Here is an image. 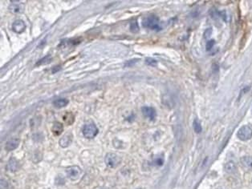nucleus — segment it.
<instances>
[{"label": "nucleus", "instance_id": "1", "mask_svg": "<svg viewBox=\"0 0 252 189\" xmlns=\"http://www.w3.org/2000/svg\"><path fill=\"white\" fill-rule=\"evenodd\" d=\"M142 25L144 27L149 28L150 30H162V27L160 25V20L157 16L154 15H151L146 17L143 20Z\"/></svg>", "mask_w": 252, "mask_h": 189}, {"label": "nucleus", "instance_id": "2", "mask_svg": "<svg viewBox=\"0 0 252 189\" xmlns=\"http://www.w3.org/2000/svg\"><path fill=\"white\" fill-rule=\"evenodd\" d=\"M82 132H83V135L85 138H88V139H93L96 136V135L98 134L99 132V130L97 128V127L95 125V123H88V124H85L83 127V130H82Z\"/></svg>", "mask_w": 252, "mask_h": 189}, {"label": "nucleus", "instance_id": "3", "mask_svg": "<svg viewBox=\"0 0 252 189\" xmlns=\"http://www.w3.org/2000/svg\"><path fill=\"white\" fill-rule=\"evenodd\" d=\"M237 136L240 140L247 141L252 137V127L250 125H244L237 132Z\"/></svg>", "mask_w": 252, "mask_h": 189}, {"label": "nucleus", "instance_id": "4", "mask_svg": "<svg viewBox=\"0 0 252 189\" xmlns=\"http://www.w3.org/2000/svg\"><path fill=\"white\" fill-rule=\"evenodd\" d=\"M106 164L108 167L112 168H114L120 164L121 159L118 155L115 154V153H108L107 154L104 159Z\"/></svg>", "mask_w": 252, "mask_h": 189}, {"label": "nucleus", "instance_id": "5", "mask_svg": "<svg viewBox=\"0 0 252 189\" xmlns=\"http://www.w3.org/2000/svg\"><path fill=\"white\" fill-rule=\"evenodd\" d=\"M66 174L67 176L71 180H77L81 176L82 171L80 167L78 166H71L66 169Z\"/></svg>", "mask_w": 252, "mask_h": 189}, {"label": "nucleus", "instance_id": "6", "mask_svg": "<svg viewBox=\"0 0 252 189\" xmlns=\"http://www.w3.org/2000/svg\"><path fill=\"white\" fill-rule=\"evenodd\" d=\"M141 112H142L144 117L149 119V120H154L156 119L157 112H156V110L152 107H143L141 108Z\"/></svg>", "mask_w": 252, "mask_h": 189}, {"label": "nucleus", "instance_id": "7", "mask_svg": "<svg viewBox=\"0 0 252 189\" xmlns=\"http://www.w3.org/2000/svg\"><path fill=\"white\" fill-rule=\"evenodd\" d=\"M12 30L17 34H21L26 30V24L23 20H16L12 23Z\"/></svg>", "mask_w": 252, "mask_h": 189}, {"label": "nucleus", "instance_id": "8", "mask_svg": "<svg viewBox=\"0 0 252 189\" xmlns=\"http://www.w3.org/2000/svg\"><path fill=\"white\" fill-rule=\"evenodd\" d=\"M9 11L13 14H21L24 11V5L20 2H15L9 6Z\"/></svg>", "mask_w": 252, "mask_h": 189}, {"label": "nucleus", "instance_id": "9", "mask_svg": "<svg viewBox=\"0 0 252 189\" xmlns=\"http://www.w3.org/2000/svg\"><path fill=\"white\" fill-rule=\"evenodd\" d=\"M20 140L19 139H11L7 142L5 145V148L7 151H13L16 149L20 145Z\"/></svg>", "mask_w": 252, "mask_h": 189}, {"label": "nucleus", "instance_id": "10", "mask_svg": "<svg viewBox=\"0 0 252 189\" xmlns=\"http://www.w3.org/2000/svg\"><path fill=\"white\" fill-rule=\"evenodd\" d=\"M72 142V136L70 134H68V135L63 136L62 138L60 140V145L63 148H66V147H68L71 143Z\"/></svg>", "mask_w": 252, "mask_h": 189}, {"label": "nucleus", "instance_id": "11", "mask_svg": "<svg viewBox=\"0 0 252 189\" xmlns=\"http://www.w3.org/2000/svg\"><path fill=\"white\" fill-rule=\"evenodd\" d=\"M241 163L245 169H252V156H244L241 159Z\"/></svg>", "mask_w": 252, "mask_h": 189}, {"label": "nucleus", "instance_id": "12", "mask_svg": "<svg viewBox=\"0 0 252 189\" xmlns=\"http://www.w3.org/2000/svg\"><path fill=\"white\" fill-rule=\"evenodd\" d=\"M69 101L68 99L65 98H60V99H56V100L53 101V105L54 107L57 108H64L68 104Z\"/></svg>", "mask_w": 252, "mask_h": 189}, {"label": "nucleus", "instance_id": "13", "mask_svg": "<svg viewBox=\"0 0 252 189\" xmlns=\"http://www.w3.org/2000/svg\"><path fill=\"white\" fill-rule=\"evenodd\" d=\"M52 132L55 135H60L64 131V126L61 123L56 122L52 126Z\"/></svg>", "mask_w": 252, "mask_h": 189}, {"label": "nucleus", "instance_id": "14", "mask_svg": "<svg viewBox=\"0 0 252 189\" xmlns=\"http://www.w3.org/2000/svg\"><path fill=\"white\" fill-rule=\"evenodd\" d=\"M8 168L9 170H11L12 172H15L19 168V163H18V162L15 159H11L10 160V162H9Z\"/></svg>", "mask_w": 252, "mask_h": 189}, {"label": "nucleus", "instance_id": "15", "mask_svg": "<svg viewBox=\"0 0 252 189\" xmlns=\"http://www.w3.org/2000/svg\"><path fill=\"white\" fill-rule=\"evenodd\" d=\"M140 28H139V26H138L137 21V20H133L130 23V30H131L133 33H137L139 31Z\"/></svg>", "mask_w": 252, "mask_h": 189}, {"label": "nucleus", "instance_id": "16", "mask_svg": "<svg viewBox=\"0 0 252 189\" xmlns=\"http://www.w3.org/2000/svg\"><path fill=\"white\" fill-rule=\"evenodd\" d=\"M193 127H194V131L196 133H201L202 132V125H201L200 122L198 120V119H194V123H193Z\"/></svg>", "mask_w": 252, "mask_h": 189}, {"label": "nucleus", "instance_id": "17", "mask_svg": "<svg viewBox=\"0 0 252 189\" xmlns=\"http://www.w3.org/2000/svg\"><path fill=\"white\" fill-rule=\"evenodd\" d=\"M52 61V57L51 55H47L45 57H43V59H41L40 60H39L36 62V66H39V65H43V64H47V63H49L50 62Z\"/></svg>", "mask_w": 252, "mask_h": 189}, {"label": "nucleus", "instance_id": "18", "mask_svg": "<svg viewBox=\"0 0 252 189\" xmlns=\"http://www.w3.org/2000/svg\"><path fill=\"white\" fill-rule=\"evenodd\" d=\"M235 168H236L235 164L233 163L232 161L227 163L226 164V166H225V170H226V172H229V173H231V172H234L235 170Z\"/></svg>", "mask_w": 252, "mask_h": 189}, {"label": "nucleus", "instance_id": "19", "mask_svg": "<svg viewBox=\"0 0 252 189\" xmlns=\"http://www.w3.org/2000/svg\"><path fill=\"white\" fill-rule=\"evenodd\" d=\"M64 120L68 123V124H71L74 121V116L71 113H67L64 116Z\"/></svg>", "mask_w": 252, "mask_h": 189}, {"label": "nucleus", "instance_id": "20", "mask_svg": "<svg viewBox=\"0 0 252 189\" xmlns=\"http://www.w3.org/2000/svg\"><path fill=\"white\" fill-rule=\"evenodd\" d=\"M145 62H146L148 65H149V66H153V67L156 66L157 63V60H155L154 59L152 58H147L146 59H145Z\"/></svg>", "mask_w": 252, "mask_h": 189}, {"label": "nucleus", "instance_id": "21", "mask_svg": "<svg viewBox=\"0 0 252 189\" xmlns=\"http://www.w3.org/2000/svg\"><path fill=\"white\" fill-rule=\"evenodd\" d=\"M214 43H215V41L214 40V39H211V40H210L207 42L206 43V50L207 51H209V50H210L213 47V46L214 45Z\"/></svg>", "mask_w": 252, "mask_h": 189}, {"label": "nucleus", "instance_id": "22", "mask_svg": "<svg viewBox=\"0 0 252 189\" xmlns=\"http://www.w3.org/2000/svg\"><path fill=\"white\" fill-rule=\"evenodd\" d=\"M163 162H164V159H163V158H162V157H158V158H157V159L154 160V163H155L156 165H157V166H162V164H163Z\"/></svg>", "mask_w": 252, "mask_h": 189}, {"label": "nucleus", "instance_id": "23", "mask_svg": "<svg viewBox=\"0 0 252 189\" xmlns=\"http://www.w3.org/2000/svg\"><path fill=\"white\" fill-rule=\"evenodd\" d=\"M5 184H7V183L4 180H1V189H7V188L8 185H6V186H5Z\"/></svg>", "mask_w": 252, "mask_h": 189}, {"label": "nucleus", "instance_id": "24", "mask_svg": "<svg viewBox=\"0 0 252 189\" xmlns=\"http://www.w3.org/2000/svg\"><path fill=\"white\" fill-rule=\"evenodd\" d=\"M137 189H141V188H137Z\"/></svg>", "mask_w": 252, "mask_h": 189}]
</instances>
